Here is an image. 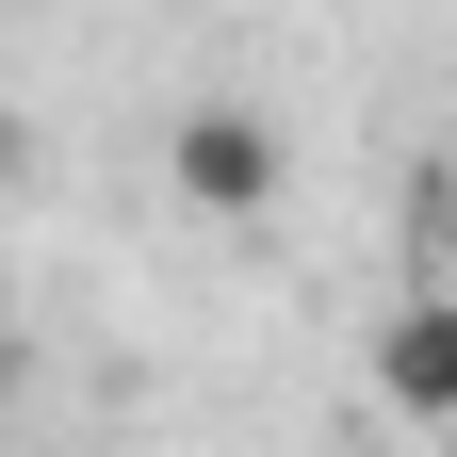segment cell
Returning a JSON list of instances; mask_svg holds the SVG:
<instances>
[{"mask_svg":"<svg viewBox=\"0 0 457 457\" xmlns=\"http://www.w3.org/2000/svg\"><path fill=\"white\" fill-rule=\"evenodd\" d=\"M163 196H180L196 228H262L278 196H295V131H278V114L262 98H180V114H163Z\"/></svg>","mask_w":457,"mask_h":457,"instance_id":"6da1fadb","label":"cell"},{"mask_svg":"<svg viewBox=\"0 0 457 457\" xmlns=\"http://www.w3.org/2000/svg\"><path fill=\"white\" fill-rule=\"evenodd\" d=\"M360 392H376L409 441H457V295H441V278L376 311V343H360Z\"/></svg>","mask_w":457,"mask_h":457,"instance_id":"7a4b0ae2","label":"cell"},{"mask_svg":"<svg viewBox=\"0 0 457 457\" xmlns=\"http://www.w3.org/2000/svg\"><path fill=\"white\" fill-rule=\"evenodd\" d=\"M425 278H441V295H457V180L425 196Z\"/></svg>","mask_w":457,"mask_h":457,"instance_id":"3957f363","label":"cell"},{"mask_svg":"<svg viewBox=\"0 0 457 457\" xmlns=\"http://www.w3.org/2000/svg\"><path fill=\"white\" fill-rule=\"evenodd\" d=\"M0 163H17V114H0Z\"/></svg>","mask_w":457,"mask_h":457,"instance_id":"277c9868","label":"cell"}]
</instances>
